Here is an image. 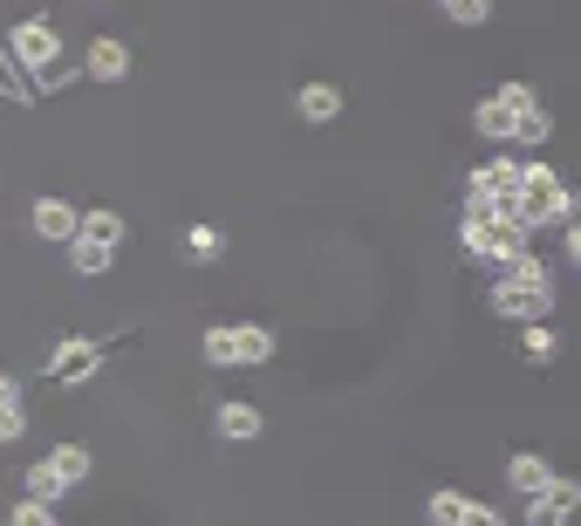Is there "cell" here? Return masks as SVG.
Returning a JSON list of instances; mask_svg holds the SVG:
<instances>
[{"label": "cell", "mask_w": 581, "mask_h": 526, "mask_svg": "<svg viewBox=\"0 0 581 526\" xmlns=\"http://www.w3.org/2000/svg\"><path fill=\"white\" fill-rule=\"evenodd\" d=\"M547 301H554L547 267H541L534 254L507 260V273H499V288H493V308L507 315V321H534V315H547Z\"/></svg>", "instance_id": "obj_1"}, {"label": "cell", "mask_w": 581, "mask_h": 526, "mask_svg": "<svg viewBox=\"0 0 581 526\" xmlns=\"http://www.w3.org/2000/svg\"><path fill=\"white\" fill-rule=\"evenodd\" d=\"M48 369H56V376H69V383H75V376H89V369H96V342L69 335V342L56 348V363H48Z\"/></svg>", "instance_id": "obj_10"}, {"label": "cell", "mask_w": 581, "mask_h": 526, "mask_svg": "<svg viewBox=\"0 0 581 526\" xmlns=\"http://www.w3.org/2000/svg\"><path fill=\"white\" fill-rule=\"evenodd\" d=\"M75 219H83V212H75L69 198H41V206H35V233H41V240H62V246H69Z\"/></svg>", "instance_id": "obj_8"}, {"label": "cell", "mask_w": 581, "mask_h": 526, "mask_svg": "<svg viewBox=\"0 0 581 526\" xmlns=\"http://www.w3.org/2000/svg\"><path fill=\"white\" fill-rule=\"evenodd\" d=\"M48 465H56L62 486H83V479H89V451H83V444H56V451H48Z\"/></svg>", "instance_id": "obj_15"}, {"label": "cell", "mask_w": 581, "mask_h": 526, "mask_svg": "<svg viewBox=\"0 0 581 526\" xmlns=\"http://www.w3.org/2000/svg\"><path fill=\"white\" fill-rule=\"evenodd\" d=\"M185 260H219V233H213V225H192V233H185Z\"/></svg>", "instance_id": "obj_19"}, {"label": "cell", "mask_w": 581, "mask_h": 526, "mask_svg": "<svg viewBox=\"0 0 581 526\" xmlns=\"http://www.w3.org/2000/svg\"><path fill=\"white\" fill-rule=\"evenodd\" d=\"M438 8H445L451 21H459V28H479V21L493 14V0H438Z\"/></svg>", "instance_id": "obj_18"}, {"label": "cell", "mask_w": 581, "mask_h": 526, "mask_svg": "<svg viewBox=\"0 0 581 526\" xmlns=\"http://www.w3.org/2000/svg\"><path fill=\"white\" fill-rule=\"evenodd\" d=\"M526 356H534V363H547V356H554V329H547L541 315L526 321Z\"/></svg>", "instance_id": "obj_21"}, {"label": "cell", "mask_w": 581, "mask_h": 526, "mask_svg": "<svg viewBox=\"0 0 581 526\" xmlns=\"http://www.w3.org/2000/svg\"><path fill=\"white\" fill-rule=\"evenodd\" d=\"M274 356V329L246 321V329H206V363L213 369H254Z\"/></svg>", "instance_id": "obj_3"}, {"label": "cell", "mask_w": 581, "mask_h": 526, "mask_svg": "<svg viewBox=\"0 0 581 526\" xmlns=\"http://www.w3.org/2000/svg\"><path fill=\"white\" fill-rule=\"evenodd\" d=\"M28 492H35V499H48V506H56V499H62V492H69V486H62V479H56V465H48V458H41V465H35V472H28Z\"/></svg>", "instance_id": "obj_17"}, {"label": "cell", "mask_w": 581, "mask_h": 526, "mask_svg": "<svg viewBox=\"0 0 581 526\" xmlns=\"http://www.w3.org/2000/svg\"><path fill=\"white\" fill-rule=\"evenodd\" d=\"M21 431H28V411H21V396H8L0 404V444H14Z\"/></svg>", "instance_id": "obj_20"}, {"label": "cell", "mask_w": 581, "mask_h": 526, "mask_svg": "<svg viewBox=\"0 0 581 526\" xmlns=\"http://www.w3.org/2000/svg\"><path fill=\"white\" fill-rule=\"evenodd\" d=\"M219 438H233V444L261 438V411L254 404H219Z\"/></svg>", "instance_id": "obj_12"}, {"label": "cell", "mask_w": 581, "mask_h": 526, "mask_svg": "<svg viewBox=\"0 0 581 526\" xmlns=\"http://www.w3.org/2000/svg\"><path fill=\"white\" fill-rule=\"evenodd\" d=\"M513 219L526 225V233H534V225H547V219H568V192H561V179H554L547 164H520Z\"/></svg>", "instance_id": "obj_2"}, {"label": "cell", "mask_w": 581, "mask_h": 526, "mask_svg": "<svg viewBox=\"0 0 581 526\" xmlns=\"http://www.w3.org/2000/svg\"><path fill=\"white\" fill-rule=\"evenodd\" d=\"M507 479H513V492H541L554 472H547V458H534V451H513V458H507Z\"/></svg>", "instance_id": "obj_13"}, {"label": "cell", "mask_w": 581, "mask_h": 526, "mask_svg": "<svg viewBox=\"0 0 581 526\" xmlns=\"http://www.w3.org/2000/svg\"><path fill=\"white\" fill-rule=\"evenodd\" d=\"M83 69L96 75V83H117V75L131 69V48H123V41H110V35H104V41H89V62H83Z\"/></svg>", "instance_id": "obj_9"}, {"label": "cell", "mask_w": 581, "mask_h": 526, "mask_svg": "<svg viewBox=\"0 0 581 526\" xmlns=\"http://www.w3.org/2000/svg\"><path fill=\"white\" fill-rule=\"evenodd\" d=\"M432 519H438V526H459V519L493 526V513H486V506H472V499H459V492H438V499H432Z\"/></svg>", "instance_id": "obj_11"}, {"label": "cell", "mask_w": 581, "mask_h": 526, "mask_svg": "<svg viewBox=\"0 0 581 526\" xmlns=\"http://www.w3.org/2000/svg\"><path fill=\"white\" fill-rule=\"evenodd\" d=\"M513 192H520V164L499 158L486 171H472L465 185V219H486V212H513Z\"/></svg>", "instance_id": "obj_4"}, {"label": "cell", "mask_w": 581, "mask_h": 526, "mask_svg": "<svg viewBox=\"0 0 581 526\" xmlns=\"http://www.w3.org/2000/svg\"><path fill=\"white\" fill-rule=\"evenodd\" d=\"M526 103H534V89H526V83H499V96H486V103L472 110V123L486 137H513V123H520Z\"/></svg>", "instance_id": "obj_5"}, {"label": "cell", "mask_w": 581, "mask_h": 526, "mask_svg": "<svg viewBox=\"0 0 581 526\" xmlns=\"http://www.w3.org/2000/svg\"><path fill=\"white\" fill-rule=\"evenodd\" d=\"M48 519H56V513H48V499H21V506H14V526H48Z\"/></svg>", "instance_id": "obj_22"}, {"label": "cell", "mask_w": 581, "mask_h": 526, "mask_svg": "<svg viewBox=\"0 0 581 526\" xmlns=\"http://www.w3.org/2000/svg\"><path fill=\"white\" fill-rule=\"evenodd\" d=\"M8 48H14V62L35 69V75H48V69L62 62V41H56V28H48V21H21V28L8 35Z\"/></svg>", "instance_id": "obj_6"}, {"label": "cell", "mask_w": 581, "mask_h": 526, "mask_svg": "<svg viewBox=\"0 0 581 526\" xmlns=\"http://www.w3.org/2000/svg\"><path fill=\"white\" fill-rule=\"evenodd\" d=\"M69 267H75V273H110V246H96V240H69Z\"/></svg>", "instance_id": "obj_16"}, {"label": "cell", "mask_w": 581, "mask_h": 526, "mask_svg": "<svg viewBox=\"0 0 581 526\" xmlns=\"http://www.w3.org/2000/svg\"><path fill=\"white\" fill-rule=\"evenodd\" d=\"M294 110L308 117V123H336V117H342V89H336V83H308V89L294 96Z\"/></svg>", "instance_id": "obj_7"}, {"label": "cell", "mask_w": 581, "mask_h": 526, "mask_svg": "<svg viewBox=\"0 0 581 526\" xmlns=\"http://www.w3.org/2000/svg\"><path fill=\"white\" fill-rule=\"evenodd\" d=\"M69 240H96V246H117L123 240V219L117 212H83V219H75V233Z\"/></svg>", "instance_id": "obj_14"}]
</instances>
